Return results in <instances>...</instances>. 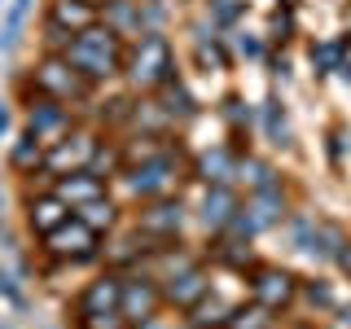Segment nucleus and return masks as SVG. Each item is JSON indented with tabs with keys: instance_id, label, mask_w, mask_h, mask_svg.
Returning <instances> with one entry per match:
<instances>
[{
	"instance_id": "1",
	"label": "nucleus",
	"mask_w": 351,
	"mask_h": 329,
	"mask_svg": "<svg viewBox=\"0 0 351 329\" xmlns=\"http://www.w3.org/2000/svg\"><path fill=\"white\" fill-rule=\"evenodd\" d=\"M66 62H71L88 84H106V80H114V75H123V62H128L123 36H114L106 22H97V27H88L71 40Z\"/></svg>"
},
{
	"instance_id": "2",
	"label": "nucleus",
	"mask_w": 351,
	"mask_h": 329,
	"mask_svg": "<svg viewBox=\"0 0 351 329\" xmlns=\"http://www.w3.org/2000/svg\"><path fill=\"white\" fill-rule=\"evenodd\" d=\"M123 80L136 88V93H162V88L176 80V53H171V40L158 36V31H145V36H136V44L128 49V62H123Z\"/></svg>"
},
{
	"instance_id": "3",
	"label": "nucleus",
	"mask_w": 351,
	"mask_h": 329,
	"mask_svg": "<svg viewBox=\"0 0 351 329\" xmlns=\"http://www.w3.org/2000/svg\"><path fill=\"white\" fill-rule=\"evenodd\" d=\"M31 84H36L40 97H53V101H62V106H75L93 93V84L66 62V53H44L40 66L31 71Z\"/></svg>"
},
{
	"instance_id": "4",
	"label": "nucleus",
	"mask_w": 351,
	"mask_h": 329,
	"mask_svg": "<svg viewBox=\"0 0 351 329\" xmlns=\"http://www.w3.org/2000/svg\"><path fill=\"white\" fill-rule=\"evenodd\" d=\"M176 180H180V158L176 154H154L145 162H132L123 171V184L132 197H141V202H154V197H167L176 189Z\"/></svg>"
},
{
	"instance_id": "5",
	"label": "nucleus",
	"mask_w": 351,
	"mask_h": 329,
	"mask_svg": "<svg viewBox=\"0 0 351 329\" xmlns=\"http://www.w3.org/2000/svg\"><path fill=\"white\" fill-rule=\"evenodd\" d=\"M44 255H53L58 263H93L101 255V233L88 228L80 215H71L58 233L44 237Z\"/></svg>"
},
{
	"instance_id": "6",
	"label": "nucleus",
	"mask_w": 351,
	"mask_h": 329,
	"mask_svg": "<svg viewBox=\"0 0 351 329\" xmlns=\"http://www.w3.org/2000/svg\"><path fill=\"white\" fill-rule=\"evenodd\" d=\"M97 154H101V136L97 132H66L62 141H53L49 145V158H44V171L58 180V175H71V171H84L97 162Z\"/></svg>"
},
{
	"instance_id": "7",
	"label": "nucleus",
	"mask_w": 351,
	"mask_h": 329,
	"mask_svg": "<svg viewBox=\"0 0 351 329\" xmlns=\"http://www.w3.org/2000/svg\"><path fill=\"white\" fill-rule=\"evenodd\" d=\"M285 211H290V197H285L281 184H272V189H259V193H250L246 197V206L237 211V219L228 228H237V233H259V228H272V224H281Z\"/></svg>"
},
{
	"instance_id": "8",
	"label": "nucleus",
	"mask_w": 351,
	"mask_h": 329,
	"mask_svg": "<svg viewBox=\"0 0 351 329\" xmlns=\"http://www.w3.org/2000/svg\"><path fill=\"white\" fill-rule=\"evenodd\" d=\"M162 307H167V299H162V281L158 277H145V272L123 277V303H119V312H123L132 325H149Z\"/></svg>"
},
{
	"instance_id": "9",
	"label": "nucleus",
	"mask_w": 351,
	"mask_h": 329,
	"mask_svg": "<svg viewBox=\"0 0 351 329\" xmlns=\"http://www.w3.org/2000/svg\"><path fill=\"white\" fill-rule=\"evenodd\" d=\"M206 294H211V277H206V268H197V263L162 277V299H167V307H176V312H193Z\"/></svg>"
},
{
	"instance_id": "10",
	"label": "nucleus",
	"mask_w": 351,
	"mask_h": 329,
	"mask_svg": "<svg viewBox=\"0 0 351 329\" xmlns=\"http://www.w3.org/2000/svg\"><path fill=\"white\" fill-rule=\"evenodd\" d=\"M250 290H255V303H263L268 312H285V307L299 299V277L285 272V268H255Z\"/></svg>"
},
{
	"instance_id": "11",
	"label": "nucleus",
	"mask_w": 351,
	"mask_h": 329,
	"mask_svg": "<svg viewBox=\"0 0 351 329\" xmlns=\"http://www.w3.org/2000/svg\"><path fill=\"white\" fill-rule=\"evenodd\" d=\"M75 127V119H71V106H62V101H53V97H40L36 93V101L27 106V132H36L40 141H62L66 132Z\"/></svg>"
},
{
	"instance_id": "12",
	"label": "nucleus",
	"mask_w": 351,
	"mask_h": 329,
	"mask_svg": "<svg viewBox=\"0 0 351 329\" xmlns=\"http://www.w3.org/2000/svg\"><path fill=\"white\" fill-rule=\"evenodd\" d=\"M106 180L110 175H101V171H93V167H84V171H71V175H58L53 180V193L62 197L71 211H80V206H88V202H97V197H106Z\"/></svg>"
},
{
	"instance_id": "13",
	"label": "nucleus",
	"mask_w": 351,
	"mask_h": 329,
	"mask_svg": "<svg viewBox=\"0 0 351 329\" xmlns=\"http://www.w3.org/2000/svg\"><path fill=\"white\" fill-rule=\"evenodd\" d=\"M71 215H75V211H71V206H66L53 189H49V193H31V197H27V228H31V233H36L40 241L49 237V233H58V228H62Z\"/></svg>"
},
{
	"instance_id": "14",
	"label": "nucleus",
	"mask_w": 351,
	"mask_h": 329,
	"mask_svg": "<svg viewBox=\"0 0 351 329\" xmlns=\"http://www.w3.org/2000/svg\"><path fill=\"white\" fill-rule=\"evenodd\" d=\"M119 303H123V277H114V272H106V277L88 281L84 290H80V299H75V312H80V316L119 312Z\"/></svg>"
},
{
	"instance_id": "15",
	"label": "nucleus",
	"mask_w": 351,
	"mask_h": 329,
	"mask_svg": "<svg viewBox=\"0 0 351 329\" xmlns=\"http://www.w3.org/2000/svg\"><path fill=\"white\" fill-rule=\"evenodd\" d=\"M49 22H58V27H66L71 36H80V31L97 27L101 22V5L97 0H49V14H44Z\"/></svg>"
},
{
	"instance_id": "16",
	"label": "nucleus",
	"mask_w": 351,
	"mask_h": 329,
	"mask_svg": "<svg viewBox=\"0 0 351 329\" xmlns=\"http://www.w3.org/2000/svg\"><path fill=\"white\" fill-rule=\"evenodd\" d=\"M237 211H241V202H237V193L228 189V184H206V197H202V228L224 233V228L237 219Z\"/></svg>"
},
{
	"instance_id": "17",
	"label": "nucleus",
	"mask_w": 351,
	"mask_h": 329,
	"mask_svg": "<svg viewBox=\"0 0 351 329\" xmlns=\"http://www.w3.org/2000/svg\"><path fill=\"white\" fill-rule=\"evenodd\" d=\"M101 22L114 36H145V5L141 0H106V9H101Z\"/></svg>"
},
{
	"instance_id": "18",
	"label": "nucleus",
	"mask_w": 351,
	"mask_h": 329,
	"mask_svg": "<svg viewBox=\"0 0 351 329\" xmlns=\"http://www.w3.org/2000/svg\"><path fill=\"white\" fill-rule=\"evenodd\" d=\"M180 219H184V206H180V197H154V202L141 211V228L145 233H158V237H171L176 228H180Z\"/></svg>"
},
{
	"instance_id": "19",
	"label": "nucleus",
	"mask_w": 351,
	"mask_h": 329,
	"mask_svg": "<svg viewBox=\"0 0 351 329\" xmlns=\"http://www.w3.org/2000/svg\"><path fill=\"white\" fill-rule=\"evenodd\" d=\"M44 158H49V141H40L36 132H22L9 149V167L14 171H44Z\"/></svg>"
},
{
	"instance_id": "20",
	"label": "nucleus",
	"mask_w": 351,
	"mask_h": 329,
	"mask_svg": "<svg viewBox=\"0 0 351 329\" xmlns=\"http://www.w3.org/2000/svg\"><path fill=\"white\" fill-rule=\"evenodd\" d=\"M193 171L202 175L206 184H228V180L237 175V158H233V154H228L224 145H219V149H206L202 158H197V167H193Z\"/></svg>"
},
{
	"instance_id": "21",
	"label": "nucleus",
	"mask_w": 351,
	"mask_h": 329,
	"mask_svg": "<svg viewBox=\"0 0 351 329\" xmlns=\"http://www.w3.org/2000/svg\"><path fill=\"white\" fill-rule=\"evenodd\" d=\"M228 316H233V307H224L215 294H206L189 312V329H228Z\"/></svg>"
},
{
	"instance_id": "22",
	"label": "nucleus",
	"mask_w": 351,
	"mask_h": 329,
	"mask_svg": "<svg viewBox=\"0 0 351 329\" xmlns=\"http://www.w3.org/2000/svg\"><path fill=\"white\" fill-rule=\"evenodd\" d=\"M75 215H80L88 228H97L101 237L110 233V228H119V206L110 202V193H106V197H97V202H88V206H80Z\"/></svg>"
},
{
	"instance_id": "23",
	"label": "nucleus",
	"mask_w": 351,
	"mask_h": 329,
	"mask_svg": "<svg viewBox=\"0 0 351 329\" xmlns=\"http://www.w3.org/2000/svg\"><path fill=\"white\" fill-rule=\"evenodd\" d=\"M237 180H246V189L259 193V189H272V184H277V171L259 158H246V162H237Z\"/></svg>"
},
{
	"instance_id": "24",
	"label": "nucleus",
	"mask_w": 351,
	"mask_h": 329,
	"mask_svg": "<svg viewBox=\"0 0 351 329\" xmlns=\"http://www.w3.org/2000/svg\"><path fill=\"white\" fill-rule=\"evenodd\" d=\"M268 325H272V312L263 303H241L228 316V329H268Z\"/></svg>"
},
{
	"instance_id": "25",
	"label": "nucleus",
	"mask_w": 351,
	"mask_h": 329,
	"mask_svg": "<svg viewBox=\"0 0 351 329\" xmlns=\"http://www.w3.org/2000/svg\"><path fill=\"white\" fill-rule=\"evenodd\" d=\"M162 114H171V119H189V114H193V97L184 93L176 80L162 88Z\"/></svg>"
},
{
	"instance_id": "26",
	"label": "nucleus",
	"mask_w": 351,
	"mask_h": 329,
	"mask_svg": "<svg viewBox=\"0 0 351 329\" xmlns=\"http://www.w3.org/2000/svg\"><path fill=\"white\" fill-rule=\"evenodd\" d=\"M343 53H347V40H329V44H316L312 49V62L321 66V71H343Z\"/></svg>"
},
{
	"instance_id": "27",
	"label": "nucleus",
	"mask_w": 351,
	"mask_h": 329,
	"mask_svg": "<svg viewBox=\"0 0 351 329\" xmlns=\"http://www.w3.org/2000/svg\"><path fill=\"white\" fill-rule=\"evenodd\" d=\"M80 329H136L123 312H97V316H80Z\"/></svg>"
},
{
	"instance_id": "28",
	"label": "nucleus",
	"mask_w": 351,
	"mask_h": 329,
	"mask_svg": "<svg viewBox=\"0 0 351 329\" xmlns=\"http://www.w3.org/2000/svg\"><path fill=\"white\" fill-rule=\"evenodd\" d=\"M268 127H272V136H277V145H290V123H285V114H277L272 101H268Z\"/></svg>"
},
{
	"instance_id": "29",
	"label": "nucleus",
	"mask_w": 351,
	"mask_h": 329,
	"mask_svg": "<svg viewBox=\"0 0 351 329\" xmlns=\"http://www.w3.org/2000/svg\"><path fill=\"white\" fill-rule=\"evenodd\" d=\"M27 9H31V0H14V9H9V31H5V44H14L18 27H22V18H27Z\"/></svg>"
},
{
	"instance_id": "30",
	"label": "nucleus",
	"mask_w": 351,
	"mask_h": 329,
	"mask_svg": "<svg viewBox=\"0 0 351 329\" xmlns=\"http://www.w3.org/2000/svg\"><path fill=\"white\" fill-rule=\"evenodd\" d=\"M334 259H338V268H343L347 277H351V241H343V246H338V255H334Z\"/></svg>"
},
{
	"instance_id": "31",
	"label": "nucleus",
	"mask_w": 351,
	"mask_h": 329,
	"mask_svg": "<svg viewBox=\"0 0 351 329\" xmlns=\"http://www.w3.org/2000/svg\"><path fill=\"white\" fill-rule=\"evenodd\" d=\"M237 49H241V53H250V58H259V44H255V40H246V36L237 40Z\"/></svg>"
},
{
	"instance_id": "32",
	"label": "nucleus",
	"mask_w": 351,
	"mask_h": 329,
	"mask_svg": "<svg viewBox=\"0 0 351 329\" xmlns=\"http://www.w3.org/2000/svg\"><path fill=\"white\" fill-rule=\"evenodd\" d=\"M343 325H347V329H351V307H347V312H343Z\"/></svg>"
}]
</instances>
